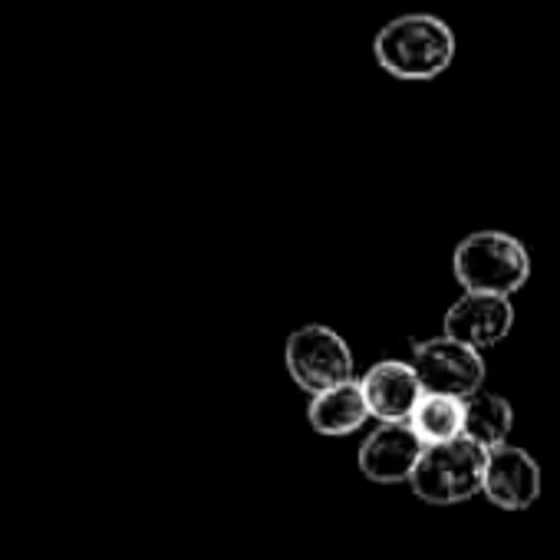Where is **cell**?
I'll return each instance as SVG.
<instances>
[{
    "mask_svg": "<svg viewBox=\"0 0 560 560\" xmlns=\"http://www.w3.org/2000/svg\"><path fill=\"white\" fill-rule=\"evenodd\" d=\"M445 337L471 347V350H491L514 330V307L508 298H485V294H462L445 311Z\"/></svg>",
    "mask_w": 560,
    "mask_h": 560,
    "instance_id": "obj_9",
    "label": "cell"
},
{
    "mask_svg": "<svg viewBox=\"0 0 560 560\" xmlns=\"http://www.w3.org/2000/svg\"><path fill=\"white\" fill-rule=\"evenodd\" d=\"M540 465L517 445H498L488 452L481 494L501 511H527L540 498Z\"/></svg>",
    "mask_w": 560,
    "mask_h": 560,
    "instance_id": "obj_6",
    "label": "cell"
},
{
    "mask_svg": "<svg viewBox=\"0 0 560 560\" xmlns=\"http://www.w3.org/2000/svg\"><path fill=\"white\" fill-rule=\"evenodd\" d=\"M412 366L419 373V383L429 396H448L468 402L481 393L485 383V360L478 350L452 340V337H432L412 347Z\"/></svg>",
    "mask_w": 560,
    "mask_h": 560,
    "instance_id": "obj_5",
    "label": "cell"
},
{
    "mask_svg": "<svg viewBox=\"0 0 560 560\" xmlns=\"http://www.w3.org/2000/svg\"><path fill=\"white\" fill-rule=\"evenodd\" d=\"M514 429V409L498 393H478L465 402V439L481 445L485 452L508 445Z\"/></svg>",
    "mask_w": 560,
    "mask_h": 560,
    "instance_id": "obj_11",
    "label": "cell"
},
{
    "mask_svg": "<svg viewBox=\"0 0 560 560\" xmlns=\"http://www.w3.org/2000/svg\"><path fill=\"white\" fill-rule=\"evenodd\" d=\"M452 273L465 294L508 298L530 280V254L508 231H471L452 254Z\"/></svg>",
    "mask_w": 560,
    "mask_h": 560,
    "instance_id": "obj_2",
    "label": "cell"
},
{
    "mask_svg": "<svg viewBox=\"0 0 560 560\" xmlns=\"http://www.w3.org/2000/svg\"><path fill=\"white\" fill-rule=\"evenodd\" d=\"M376 63L399 80H435L455 60V34L435 14H399L373 40Z\"/></svg>",
    "mask_w": 560,
    "mask_h": 560,
    "instance_id": "obj_1",
    "label": "cell"
},
{
    "mask_svg": "<svg viewBox=\"0 0 560 560\" xmlns=\"http://www.w3.org/2000/svg\"><path fill=\"white\" fill-rule=\"evenodd\" d=\"M422 439L412 432V425H380L366 442L360 445L357 465L360 475L373 485H402L412 478L416 465L422 462Z\"/></svg>",
    "mask_w": 560,
    "mask_h": 560,
    "instance_id": "obj_7",
    "label": "cell"
},
{
    "mask_svg": "<svg viewBox=\"0 0 560 560\" xmlns=\"http://www.w3.org/2000/svg\"><path fill=\"white\" fill-rule=\"evenodd\" d=\"M485 465H488V452L468 442L465 435L455 442L425 445L422 462L409 478V488L419 501L432 508H452L481 494Z\"/></svg>",
    "mask_w": 560,
    "mask_h": 560,
    "instance_id": "obj_3",
    "label": "cell"
},
{
    "mask_svg": "<svg viewBox=\"0 0 560 560\" xmlns=\"http://www.w3.org/2000/svg\"><path fill=\"white\" fill-rule=\"evenodd\" d=\"M360 386H363L370 416L380 419L383 425H406L425 396L416 366L402 360H383L370 366Z\"/></svg>",
    "mask_w": 560,
    "mask_h": 560,
    "instance_id": "obj_8",
    "label": "cell"
},
{
    "mask_svg": "<svg viewBox=\"0 0 560 560\" xmlns=\"http://www.w3.org/2000/svg\"><path fill=\"white\" fill-rule=\"evenodd\" d=\"M370 406H366V396H363V386L353 380V383H343L337 389H327L320 396L311 399V409H307V422L317 435H327V439H340V435H353L360 432L366 422H370Z\"/></svg>",
    "mask_w": 560,
    "mask_h": 560,
    "instance_id": "obj_10",
    "label": "cell"
},
{
    "mask_svg": "<svg viewBox=\"0 0 560 560\" xmlns=\"http://www.w3.org/2000/svg\"><path fill=\"white\" fill-rule=\"evenodd\" d=\"M412 432L422 439V445H442V442H455L465 435V402L462 399H448V396H422V402L416 406L412 419H409Z\"/></svg>",
    "mask_w": 560,
    "mask_h": 560,
    "instance_id": "obj_12",
    "label": "cell"
},
{
    "mask_svg": "<svg viewBox=\"0 0 560 560\" xmlns=\"http://www.w3.org/2000/svg\"><path fill=\"white\" fill-rule=\"evenodd\" d=\"M284 366L298 389L320 396L327 389H337L343 383H353V350L350 343L324 324H307L288 337L284 347Z\"/></svg>",
    "mask_w": 560,
    "mask_h": 560,
    "instance_id": "obj_4",
    "label": "cell"
}]
</instances>
